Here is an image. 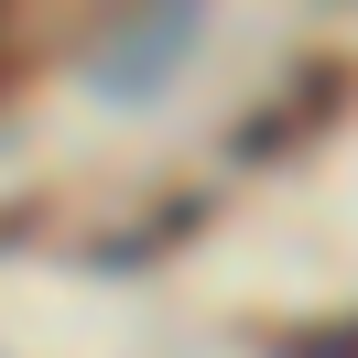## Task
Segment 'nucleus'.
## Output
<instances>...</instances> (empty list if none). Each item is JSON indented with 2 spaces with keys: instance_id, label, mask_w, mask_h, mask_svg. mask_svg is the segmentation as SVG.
Instances as JSON below:
<instances>
[{
  "instance_id": "obj_2",
  "label": "nucleus",
  "mask_w": 358,
  "mask_h": 358,
  "mask_svg": "<svg viewBox=\"0 0 358 358\" xmlns=\"http://www.w3.org/2000/svg\"><path fill=\"white\" fill-rule=\"evenodd\" d=\"M185 33H196V0H163V11L131 33V44H109V87H120V98H152V66L185 44Z\"/></svg>"
},
{
  "instance_id": "obj_1",
  "label": "nucleus",
  "mask_w": 358,
  "mask_h": 358,
  "mask_svg": "<svg viewBox=\"0 0 358 358\" xmlns=\"http://www.w3.org/2000/svg\"><path fill=\"white\" fill-rule=\"evenodd\" d=\"M348 87H358L348 66H304V98H293V109H261V120H239V163H261V152H293V141H315L336 109H348Z\"/></svg>"
},
{
  "instance_id": "obj_3",
  "label": "nucleus",
  "mask_w": 358,
  "mask_h": 358,
  "mask_svg": "<svg viewBox=\"0 0 358 358\" xmlns=\"http://www.w3.org/2000/svg\"><path fill=\"white\" fill-rule=\"evenodd\" d=\"M282 358H358V326H304Z\"/></svg>"
}]
</instances>
